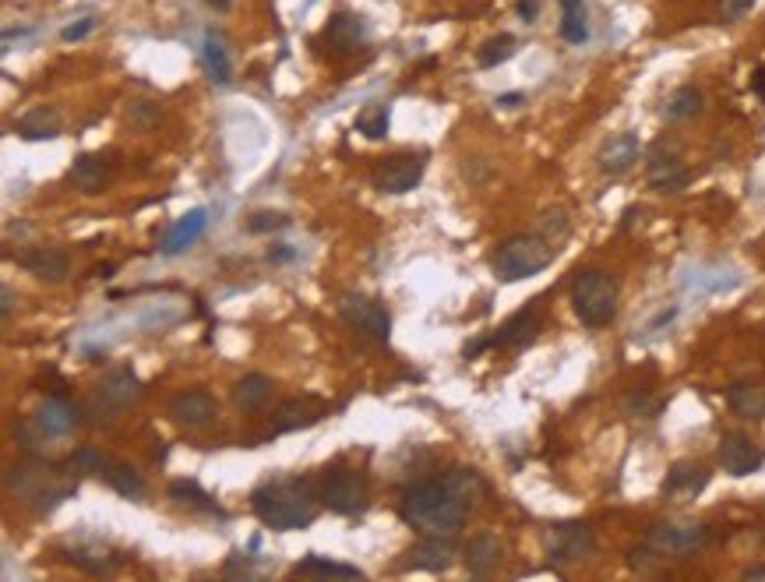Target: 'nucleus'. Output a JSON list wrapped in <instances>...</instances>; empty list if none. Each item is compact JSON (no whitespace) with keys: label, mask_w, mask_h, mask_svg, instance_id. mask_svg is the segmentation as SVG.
<instances>
[{"label":"nucleus","mask_w":765,"mask_h":582,"mask_svg":"<svg viewBox=\"0 0 765 582\" xmlns=\"http://www.w3.org/2000/svg\"><path fill=\"white\" fill-rule=\"evenodd\" d=\"M318 494H314L311 480L300 477H279L261 484L251 494V508L261 519V526L275 533H290V530H304L318 519Z\"/></svg>","instance_id":"nucleus-1"},{"label":"nucleus","mask_w":765,"mask_h":582,"mask_svg":"<svg viewBox=\"0 0 765 582\" xmlns=\"http://www.w3.org/2000/svg\"><path fill=\"white\" fill-rule=\"evenodd\" d=\"M399 515L402 523L413 526L420 537H455L469 519V512L445 491L441 480L409 487L399 501Z\"/></svg>","instance_id":"nucleus-2"},{"label":"nucleus","mask_w":765,"mask_h":582,"mask_svg":"<svg viewBox=\"0 0 765 582\" xmlns=\"http://www.w3.org/2000/svg\"><path fill=\"white\" fill-rule=\"evenodd\" d=\"M554 251H558V247L550 244L547 237H540V233H515V237L501 240L498 251H494L491 258L494 276H498L501 283L533 279L554 262Z\"/></svg>","instance_id":"nucleus-3"},{"label":"nucleus","mask_w":765,"mask_h":582,"mask_svg":"<svg viewBox=\"0 0 765 582\" xmlns=\"http://www.w3.org/2000/svg\"><path fill=\"white\" fill-rule=\"evenodd\" d=\"M617 300H621V286L610 272L586 269L575 276L572 283V311L586 329H603L617 314Z\"/></svg>","instance_id":"nucleus-4"},{"label":"nucleus","mask_w":765,"mask_h":582,"mask_svg":"<svg viewBox=\"0 0 765 582\" xmlns=\"http://www.w3.org/2000/svg\"><path fill=\"white\" fill-rule=\"evenodd\" d=\"M709 537H713V530L699 519H667L646 533V544L660 551V558H684V554L702 551Z\"/></svg>","instance_id":"nucleus-5"},{"label":"nucleus","mask_w":765,"mask_h":582,"mask_svg":"<svg viewBox=\"0 0 765 582\" xmlns=\"http://www.w3.org/2000/svg\"><path fill=\"white\" fill-rule=\"evenodd\" d=\"M596 551V533L589 523H554L543 530V554L554 565H579Z\"/></svg>","instance_id":"nucleus-6"},{"label":"nucleus","mask_w":765,"mask_h":582,"mask_svg":"<svg viewBox=\"0 0 765 582\" xmlns=\"http://www.w3.org/2000/svg\"><path fill=\"white\" fill-rule=\"evenodd\" d=\"M339 314L350 329H357L360 336L374 339V343H388V336H392V318H388L385 304L367 297V293H342Z\"/></svg>","instance_id":"nucleus-7"},{"label":"nucleus","mask_w":765,"mask_h":582,"mask_svg":"<svg viewBox=\"0 0 765 582\" xmlns=\"http://www.w3.org/2000/svg\"><path fill=\"white\" fill-rule=\"evenodd\" d=\"M646 180L653 191L660 194H677L688 187L691 173L681 159V149L674 142H656L646 156Z\"/></svg>","instance_id":"nucleus-8"},{"label":"nucleus","mask_w":765,"mask_h":582,"mask_svg":"<svg viewBox=\"0 0 765 582\" xmlns=\"http://www.w3.org/2000/svg\"><path fill=\"white\" fill-rule=\"evenodd\" d=\"M367 480L357 470H332L321 484V505L339 515H357L367 508Z\"/></svg>","instance_id":"nucleus-9"},{"label":"nucleus","mask_w":765,"mask_h":582,"mask_svg":"<svg viewBox=\"0 0 765 582\" xmlns=\"http://www.w3.org/2000/svg\"><path fill=\"white\" fill-rule=\"evenodd\" d=\"M424 170H427L424 156H392L374 166L371 180L381 194H406L424 180Z\"/></svg>","instance_id":"nucleus-10"},{"label":"nucleus","mask_w":765,"mask_h":582,"mask_svg":"<svg viewBox=\"0 0 765 582\" xmlns=\"http://www.w3.org/2000/svg\"><path fill=\"white\" fill-rule=\"evenodd\" d=\"M765 463V452L744 431H727L720 438V466L730 477H751Z\"/></svg>","instance_id":"nucleus-11"},{"label":"nucleus","mask_w":765,"mask_h":582,"mask_svg":"<svg viewBox=\"0 0 765 582\" xmlns=\"http://www.w3.org/2000/svg\"><path fill=\"white\" fill-rule=\"evenodd\" d=\"M32 424H36V431L43 434V438H64V434H71L78 424H82V413H78V406L71 403V399L53 392V396H46V403L36 410Z\"/></svg>","instance_id":"nucleus-12"},{"label":"nucleus","mask_w":765,"mask_h":582,"mask_svg":"<svg viewBox=\"0 0 765 582\" xmlns=\"http://www.w3.org/2000/svg\"><path fill=\"white\" fill-rule=\"evenodd\" d=\"M166 413H170V420H177V424L184 427H205L216 420L219 406L205 388H187V392H177V396L170 399Z\"/></svg>","instance_id":"nucleus-13"},{"label":"nucleus","mask_w":765,"mask_h":582,"mask_svg":"<svg viewBox=\"0 0 765 582\" xmlns=\"http://www.w3.org/2000/svg\"><path fill=\"white\" fill-rule=\"evenodd\" d=\"M639 152H642L639 135H635V131H621V135H610L607 142L600 145L596 163H600V170L607 173V177H621V173H628L639 163Z\"/></svg>","instance_id":"nucleus-14"},{"label":"nucleus","mask_w":765,"mask_h":582,"mask_svg":"<svg viewBox=\"0 0 765 582\" xmlns=\"http://www.w3.org/2000/svg\"><path fill=\"white\" fill-rule=\"evenodd\" d=\"M328 413V403L318 396H300V399H286L279 410H275V434H290V431H304V427H314L321 417Z\"/></svg>","instance_id":"nucleus-15"},{"label":"nucleus","mask_w":765,"mask_h":582,"mask_svg":"<svg viewBox=\"0 0 765 582\" xmlns=\"http://www.w3.org/2000/svg\"><path fill=\"white\" fill-rule=\"evenodd\" d=\"M441 484H445V491L452 494L466 512H476L480 501L487 498V480H483L473 466H452V470L441 473Z\"/></svg>","instance_id":"nucleus-16"},{"label":"nucleus","mask_w":765,"mask_h":582,"mask_svg":"<svg viewBox=\"0 0 765 582\" xmlns=\"http://www.w3.org/2000/svg\"><path fill=\"white\" fill-rule=\"evenodd\" d=\"M543 329V314L536 307H526V311L512 314V318L501 325L498 332L491 336V346H501V350H519V346H529Z\"/></svg>","instance_id":"nucleus-17"},{"label":"nucleus","mask_w":765,"mask_h":582,"mask_svg":"<svg viewBox=\"0 0 765 582\" xmlns=\"http://www.w3.org/2000/svg\"><path fill=\"white\" fill-rule=\"evenodd\" d=\"M15 262L43 283H64L67 279V254L60 247H29V251L15 254Z\"/></svg>","instance_id":"nucleus-18"},{"label":"nucleus","mask_w":765,"mask_h":582,"mask_svg":"<svg viewBox=\"0 0 765 582\" xmlns=\"http://www.w3.org/2000/svg\"><path fill=\"white\" fill-rule=\"evenodd\" d=\"M134 399H138V374H134L131 367H117V371H110L103 378L96 403L103 406V410L117 413V410H127Z\"/></svg>","instance_id":"nucleus-19"},{"label":"nucleus","mask_w":765,"mask_h":582,"mask_svg":"<svg viewBox=\"0 0 765 582\" xmlns=\"http://www.w3.org/2000/svg\"><path fill=\"white\" fill-rule=\"evenodd\" d=\"M505 561V544H501L494 533H476L466 544V568L476 579H487V575L498 572V565Z\"/></svg>","instance_id":"nucleus-20"},{"label":"nucleus","mask_w":765,"mask_h":582,"mask_svg":"<svg viewBox=\"0 0 765 582\" xmlns=\"http://www.w3.org/2000/svg\"><path fill=\"white\" fill-rule=\"evenodd\" d=\"M709 487V470L695 463H677L670 466L667 480H663V498H695Z\"/></svg>","instance_id":"nucleus-21"},{"label":"nucleus","mask_w":765,"mask_h":582,"mask_svg":"<svg viewBox=\"0 0 765 582\" xmlns=\"http://www.w3.org/2000/svg\"><path fill=\"white\" fill-rule=\"evenodd\" d=\"M364 39H367L364 18L346 15V11H339V15H335L332 22H328V29H325V43L332 46L335 53H353L360 43H364Z\"/></svg>","instance_id":"nucleus-22"},{"label":"nucleus","mask_w":765,"mask_h":582,"mask_svg":"<svg viewBox=\"0 0 765 582\" xmlns=\"http://www.w3.org/2000/svg\"><path fill=\"white\" fill-rule=\"evenodd\" d=\"M205 226H208V216H205V209H191L187 216H180L177 223L166 230V237H163V244H159V251L163 254H180V251H187V247L194 244V240L205 233Z\"/></svg>","instance_id":"nucleus-23"},{"label":"nucleus","mask_w":765,"mask_h":582,"mask_svg":"<svg viewBox=\"0 0 765 582\" xmlns=\"http://www.w3.org/2000/svg\"><path fill=\"white\" fill-rule=\"evenodd\" d=\"M110 177H113V163L103 152H99V156H78L75 166H71V180H75L85 194H99L110 184Z\"/></svg>","instance_id":"nucleus-24"},{"label":"nucleus","mask_w":765,"mask_h":582,"mask_svg":"<svg viewBox=\"0 0 765 582\" xmlns=\"http://www.w3.org/2000/svg\"><path fill=\"white\" fill-rule=\"evenodd\" d=\"M413 565L427 568V572H445L455 561V537H420V544L413 547Z\"/></svg>","instance_id":"nucleus-25"},{"label":"nucleus","mask_w":765,"mask_h":582,"mask_svg":"<svg viewBox=\"0 0 765 582\" xmlns=\"http://www.w3.org/2000/svg\"><path fill=\"white\" fill-rule=\"evenodd\" d=\"M15 131L25 142H50V138L60 135V113L53 106H36V110H29L18 120Z\"/></svg>","instance_id":"nucleus-26"},{"label":"nucleus","mask_w":765,"mask_h":582,"mask_svg":"<svg viewBox=\"0 0 765 582\" xmlns=\"http://www.w3.org/2000/svg\"><path fill=\"white\" fill-rule=\"evenodd\" d=\"M297 579H364L357 565H342V561L321 558V554H307L297 568H293Z\"/></svg>","instance_id":"nucleus-27"},{"label":"nucleus","mask_w":765,"mask_h":582,"mask_svg":"<svg viewBox=\"0 0 765 582\" xmlns=\"http://www.w3.org/2000/svg\"><path fill=\"white\" fill-rule=\"evenodd\" d=\"M727 403L737 417L744 420H765V385L758 381H741L727 392Z\"/></svg>","instance_id":"nucleus-28"},{"label":"nucleus","mask_w":765,"mask_h":582,"mask_svg":"<svg viewBox=\"0 0 765 582\" xmlns=\"http://www.w3.org/2000/svg\"><path fill=\"white\" fill-rule=\"evenodd\" d=\"M201 60H205V71L212 75V82L226 85L233 75V64H230V50H226L223 36L219 32H205V43H201Z\"/></svg>","instance_id":"nucleus-29"},{"label":"nucleus","mask_w":765,"mask_h":582,"mask_svg":"<svg viewBox=\"0 0 765 582\" xmlns=\"http://www.w3.org/2000/svg\"><path fill=\"white\" fill-rule=\"evenodd\" d=\"M561 39L572 46H582L589 39L586 0H561Z\"/></svg>","instance_id":"nucleus-30"},{"label":"nucleus","mask_w":765,"mask_h":582,"mask_svg":"<svg viewBox=\"0 0 765 582\" xmlns=\"http://www.w3.org/2000/svg\"><path fill=\"white\" fill-rule=\"evenodd\" d=\"M268 396H272V378H265V374H247L233 388V403L240 410H261L268 403Z\"/></svg>","instance_id":"nucleus-31"},{"label":"nucleus","mask_w":765,"mask_h":582,"mask_svg":"<svg viewBox=\"0 0 765 582\" xmlns=\"http://www.w3.org/2000/svg\"><path fill=\"white\" fill-rule=\"evenodd\" d=\"M106 484L113 487L117 494H124V498H142L145 494V480H142V473L134 470L131 463H120V459H113L110 463V470H106Z\"/></svg>","instance_id":"nucleus-32"},{"label":"nucleus","mask_w":765,"mask_h":582,"mask_svg":"<svg viewBox=\"0 0 765 582\" xmlns=\"http://www.w3.org/2000/svg\"><path fill=\"white\" fill-rule=\"evenodd\" d=\"M67 561L71 565H78V568H85V572H110L113 565H117L120 558H113L106 547H99V544H92V547H67Z\"/></svg>","instance_id":"nucleus-33"},{"label":"nucleus","mask_w":765,"mask_h":582,"mask_svg":"<svg viewBox=\"0 0 765 582\" xmlns=\"http://www.w3.org/2000/svg\"><path fill=\"white\" fill-rule=\"evenodd\" d=\"M113 456H106V452H99L96 445H82L78 452H71V459H67V466L78 473H92V477H106V470H110Z\"/></svg>","instance_id":"nucleus-34"},{"label":"nucleus","mask_w":765,"mask_h":582,"mask_svg":"<svg viewBox=\"0 0 765 582\" xmlns=\"http://www.w3.org/2000/svg\"><path fill=\"white\" fill-rule=\"evenodd\" d=\"M667 113L670 120H691V117H699L702 113V92L695 89V85H684V89H677L674 96H670L667 103Z\"/></svg>","instance_id":"nucleus-35"},{"label":"nucleus","mask_w":765,"mask_h":582,"mask_svg":"<svg viewBox=\"0 0 765 582\" xmlns=\"http://www.w3.org/2000/svg\"><path fill=\"white\" fill-rule=\"evenodd\" d=\"M515 36H508V32H501V36L487 39V43L480 46V53H476V60H480V68H498V64H505V60L515 57Z\"/></svg>","instance_id":"nucleus-36"},{"label":"nucleus","mask_w":765,"mask_h":582,"mask_svg":"<svg viewBox=\"0 0 765 582\" xmlns=\"http://www.w3.org/2000/svg\"><path fill=\"white\" fill-rule=\"evenodd\" d=\"M357 131H360L364 138H371V142L385 138V135H388V106H381V103L367 106V110L357 117Z\"/></svg>","instance_id":"nucleus-37"},{"label":"nucleus","mask_w":765,"mask_h":582,"mask_svg":"<svg viewBox=\"0 0 765 582\" xmlns=\"http://www.w3.org/2000/svg\"><path fill=\"white\" fill-rule=\"evenodd\" d=\"M170 498L184 501V505H194V508H205V512H219L216 501L208 498V494L201 491L194 480H173V484H170Z\"/></svg>","instance_id":"nucleus-38"},{"label":"nucleus","mask_w":765,"mask_h":582,"mask_svg":"<svg viewBox=\"0 0 765 582\" xmlns=\"http://www.w3.org/2000/svg\"><path fill=\"white\" fill-rule=\"evenodd\" d=\"M283 226H290V219H286L283 212H254V216L247 219V230H251V233L283 230Z\"/></svg>","instance_id":"nucleus-39"},{"label":"nucleus","mask_w":765,"mask_h":582,"mask_svg":"<svg viewBox=\"0 0 765 582\" xmlns=\"http://www.w3.org/2000/svg\"><path fill=\"white\" fill-rule=\"evenodd\" d=\"M755 0H716V15L720 22H741L744 15H751Z\"/></svg>","instance_id":"nucleus-40"},{"label":"nucleus","mask_w":765,"mask_h":582,"mask_svg":"<svg viewBox=\"0 0 765 582\" xmlns=\"http://www.w3.org/2000/svg\"><path fill=\"white\" fill-rule=\"evenodd\" d=\"M543 230H547V240L554 244L558 237H565L568 233V212L565 209H550V212H543Z\"/></svg>","instance_id":"nucleus-41"},{"label":"nucleus","mask_w":765,"mask_h":582,"mask_svg":"<svg viewBox=\"0 0 765 582\" xmlns=\"http://www.w3.org/2000/svg\"><path fill=\"white\" fill-rule=\"evenodd\" d=\"M96 29V18H78L75 25H67L60 36H64V43H78V39H85L89 32Z\"/></svg>","instance_id":"nucleus-42"},{"label":"nucleus","mask_w":765,"mask_h":582,"mask_svg":"<svg viewBox=\"0 0 765 582\" xmlns=\"http://www.w3.org/2000/svg\"><path fill=\"white\" fill-rule=\"evenodd\" d=\"M131 117H134V124H156L159 110L152 103H134L131 106Z\"/></svg>","instance_id":"nucleus-43"},{"label":"nucleus","mask_w":765,"mask_h":582,"mask_svg":"<svg viewBox=\"0 0 765 582\" xmlns=\"http://www.w3.org/2000/svg\"><path fill=\"white\" fill-rule=\"evenodd\" d=\"M297 258V251H293L290 244H275L268 247V262H293Z\"/></svg>","instance_id":"nucleus-44"},{"label":"nucleus","mask_w":765,"mask_h":582,"mask_svg":"<svg viewBox=\"0 0 765 582\" xmlns=\"http://www.w3.org/2000/svg\"><path fill=\"white\" fill-rule=\"evenodd\" d=\"M519 15H522V22H536V15H540V0H519Z\"/></svg>","instance_id":"nucleus-45"},{"label":"nucleus","mask_w":765,"mask_h":582,"mask_svg":"<svg viewBox=\"0 0 765 582\" xmlns=\"http://www.w3.org/2000/svg\"><path fill=\"white\" fill-rule=\"evenodd\" d=\"M744 582H765V561H758V565H748L741 572Z\"/></svg>","instance_id":"nucleus-46"},{"label":"nucleus","mask_w":765,"mask_h":582,"mask_svg":"<svg viewBox=\"0 0 765 582\" xmlns=\"http://www.w3.org/2000/svg\"><path fill=\"white\" fill-rule=\"evenodd\" d=\"M751 89H755V96L765 103V64L762 68H755V75H751Z\"/></svg>","instance_id":"nucleus-47"},{"label":"nucleus","mask_w":765,"mask_h":582,"mask_svg":"<svg viewBox=\"0 0 765 582\" xmlns=\"http://www.w3.org/2000/svg\"><path fill=\"white\" fill-rule=\"evenodd\" d=\"M11 307H15V290H11V286H4V307H0V314H4V318H8V314H11Z\"/></svg>","instance_id":"nucleus-48"},{"label":"nucleus","mask_w":765,"mask_h":582,"mask_svg":"<svg viewBox=\"0 0 765 582\" xmlns=\"http://www.w3.org/2000/svg\"><path fill=\"white\" fill-rule=\"evenodd\" d=\"M522 92H508V96H498V106H515V103H522Z\"/></svg>","instance_id":"nucleus-49"},{"label":"nucleus","mask_w":765,"mask_h":582,"mask_svg":"<svg viewBox=\"0 0 765 582\" xmlns=\"http://www.w3.org/2000/svg\"><path fill=\"white\" fill-rule=\"evenodd\" d=\"M208 4H212L216 11H230L233 8V0H208Z\"/></svg>","instance_id":"nucleus-50"}]
</instances>
